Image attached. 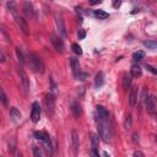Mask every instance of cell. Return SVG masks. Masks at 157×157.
Here are the masks:
<instances>
[{"mask_svg":"<svg viewBox=\"0 0 157 157\" xmlns=\"http://www.w3.org/2000/svg\"><path fill=\"white\" fill-rule=\"evenodd\" d=\"M96 124L98 128V132H100V136L102 138V140L104 142H109L110 138H112V124L109 119H101L98 116H96Z\"/></svg>","mask_w":157,"mask_h":157,"instance_id":"1","label":"cell"},{"mask_svg":"<svg viewBox=\"0 0 157 157\" xmlns=\"http://www.w3.org/2000/svg\"><path fill=\"white\" fill-rule=\"evenodd\" d=\"M8 5H9L11 12H12V16H14V18H15V22H16L17 27L20 28V31L24 33L25 36H30V27H28V25H27V21H26L24 17H22V16H20V14L16 11L14 3H8Z\"/></svg>","mask_w":157,"mask_h":157,"instance_id":"2","label":"cell"},{"mask_svg":"<svg viewBox=\"0 0 157 157\" xmlns=\"http://www.w3.org/2000/svg\"><path fill=\"white\" fill-rule=\"evenodd\" d=\"M28 63H30L31 69L34 73H39V74L44 73V63H43V59L38 54L36 53L28 54Z\"/></svg>","mask_w":157,"mask_h":157,"instance_id":"3","label":"cell"},{"mask_svg":"<svg viewBox=\"0 0 157 157\" xmlns=\"http://www.w3.org/2000/svg\"><path fill=\"white\" fill-rule=\"evenodd\" d=\"M44 106H46L47 113L49 116H53L54 110H55V96L52 95L51 92L47 93L46 96H44Z\"/></svg>","mask_w":157,"mask_h":157,"instance_id":"4","label":"cell"},{"mask_svg":"<svg viewBox=\"0 0 157 157\" xmlns=\"http://www.w3.org/2000/svg\"><path fill=\"white\" fill-rule=\"evenodd\" d=\"M55 25H57V28L59 31V37L60 38H66L68 36V32H66V27H65V22H64V18H63V15L61 14H55Z\"/></svg>","mask_w":157,"mask_h":157,"instance_id":"5","label":"cell"},{"mask_svg":"<svg viewBox=\"0 0 157 157\" xmlns=\"http://www.w3.org/2000/svg\"><path fill=\"white\" fill-rule=\"evenodd\" d=\"M51 42H52L53 47L55 48L57 52H59V53L64 52V42L59 36H57L54 33H51Z\"/></svg>","mask_w":157,"mask_h":157,"instance_id":"6","label":"cell"},{"mask_svg":"<svg viewBox=\"0 0 157 157\" xmlns=\"http://www.w3.org/2000/svg\"><path fill=\"white\" fill-rule=\"evenodd\" d=\"M41 106L38 102H33L32 104V112H31V120L33 123H38L41 119Z\"/></svg>","mask_w":157,"mask_h":157,"instance_id":"7","label":"cell"},{"mask_svg":"<svg viewBox=\"0 0 157 157\" xmlns=\"http://www.w3.org/2000/svg\"><path fill=\"white\" fill-rule=\"evenodd\" d=\"M79 146H80V141H79V134L76 130L71 131V150L74 156H77L79 152Z\"/></svg>","mask_w":157,"mask_h":157,"instance_id":"8","label":"cell"},{"mask_svg":"<svg viewBox=\"0 0 157 157\" xmlns=\"http://www.w3.org/2000/svg\"><path fill=\"white\" fill-rule=\"evenodd\" d=\"M146 109L149 112V114L155 116L156 109H157V104H156V100L153 96H149L146 98Z\"/></svg>","mask_w":157,"mask_h":157,"instance_id":"9","label":"cell"},{"mask_svg":"<svg viewBox=\"0 0 157 157\" xmlns=\"http://www.w3.org/2000/svg\"><path fill=\"white\" fill-rule=\"evenodd\" d=\"M18 75H20V79H21V82H22V87H24L25 92H28L30 90V79L27 76V74L24 71V69H18Z\"/></svg>","mask_w":157,"mask_h":157,"instance_id":"10","label":"cell"},{"mask_svg":"<svg viewBox=\"0 0 157 157\" xmlns=\"http://www.w3.org/2000/svg\"><path fill=\"white\" fill-rule=\"evenodd\" d=\"M22 10H24V14L27 18H33L34 17V9L32 3L30 2H25L24 5H22Z\"/></svg>","mask_w":157,"mask_h":157,"instance_id":"11","label":"cell"},{"mask_svg":"<svg viewBox=\"0 0 157 157\" xmlns=\"http://www.w3.org/2000/svg\"><path fill=\"white\" fill-rule=\"evenodd\" d=\"M138 97H139V88H138V86H134L130 91V95H129V104L131 107H134L136 104Z\"/></svg>","mask_w":157,"mask_h":157,"instance_id":"12","label":"cell"},{"mask_svg":"<svg viewBox=\"0 0 157 157\" xmlns=\"http://www.w3.org/2000/svg\"><path fill=\"white\" fill-rule=\"evenodd\" d=\"M70 65H71V70H73L74 77H77V75L80 74V63H79V59L70 58Z\"/></svg>","mask_w":157,"mask_h":157,"instance_id":"13","label":"cell"},{"mask_svg":"<svg viewBox=\"0 0 157 157\" xmlns=\"http://www.w3.org/2000/svg\"><path fill=\"white\" fill-rule=\"evenodd\" d=\"M34 138L41 140L43 144L44 142H51V138L47 132H44V131H34Z\"/></svg>","mask_w":157,"mask_h":157,"instance_id":"14","label":"cell"},{"mask_svg":"<svg viewBox=\"0 0 157 157\" xmlns=\"http://www.w3.org/2000/svg\"><path fill=\"white\" fill-rule=\"evenodd\" d=\"M96 112H97V116L101 119H109V113L106 110V108H103L102 106H97L96 107Z\"/></svg>","mask_w":157,"mask_h":157,"instance_id":"15","label":"cell"},{"mask_svg":"<svg viewBox=\"0 0 157 157\" xmlns=\"http://www.w3.org/2000/svg\"><path fill=\"white\" fill-rule=\"evenodd\" d=\"M91 152H98V136L91 134Z\"/></svg>","mask_w":157,"mask_h":157,"instance_id":"16","label":"cell"},{"mask_svg":"<svg viewBox=\"0 0 157 157\" xmlns=\"http://www.w3.org/2000/svg\"><path fill=\"white\" fill-rule=\"evenodd\" d=\"M103 83H104V75H103L102 71H100V73L96 75V77H95V87H96V88H100Z\"/></svg>","mask_w":157,"mask_h":157,"instance_id":"17","label":"cell"},{"mask_svg":"<svg viewBox=\"0 0 157 157\" xmlns=\"http://www.w3.org/2000/svg\"><path fill=\"white\" fill-rule=\"evenodd\" d=\"M130 74H131V77H140L142 71H141V68L139 65H132L131 69H130Z\"/></svg>","mask_w":157,"mask_h":157,"instance_id":"18","label":"cell"},{"mask_svg":"<svg viewBox=\"0 0 157 157\" xmlns=\"http://www.w3.org/2000/svg\"><path fill=\"white\" fill-rule=\"evenodd\" d=\"M71 112L75 118H79L81 114H82V109H81V106L79 103H73L71 106Z\"/></svg>","mask_w":157,"mask_h":157,"instance_id":"19","label":"cell"},{"mask_svg":"<svg viewBox=\"0 0 157 157\" xmlns=\"http://www.w3.org/2000/svg\"><path fill=\"white\" fill-rule=\"evenodd\" d=\"M15 52H16V55H17V59L21 64H25L26 63V57L24 55V53H22V49L20 47H16L15 48Z\"/></svg>","mask_w":157,"mask_h":157,"instance_id":"20","label":"cell"},{"mask_svg":"<svg viewBox=\"0 0 157 157\" xmlns=\"http://www.w3.org/2000/svg\"><path fill=\"white\" fill-rule=\"evenodd\" d=\"M10 116H11V118H12L14 120H18V119L21 118V113H20V110H18L16 107H12V108L10 109Z\"/></svg>","mask_w":157,"mask_h":157,"instance_id":"21","label":"cell"},{"mask_svg":"<svg viewBox=\"0 0 157 157\" xmlns=\"http://www.w3.org/2000/svg\"><path fill=\"white\" fill-rule=\"evenodd\" d=\"M49 85H51V87H49V88H51V93L55 96V95L58 93V85H57V82L54 81L53 77L49 79Z\"/></svg>","mask_w":157,"mask_h":157,"instance_id":"22","label":"cell"},{"mask_svg":"<svg viewBox=\"0 0 157 157\" xmlns=\"http://www.w3.org/2000/svg\"><path fill=\"white\" fill-rule=\"evenodd\" d=\"M93 15H95L97 18H100V20H104V18H107V17L109 16L108 12H106V11H103V10H95Z\"/></svg>","mask_w":157,"mask_h":157,"instance_id":"23","label":"cell"},{"mask_svg":"<svg viewBox=\"0 0 157 157\" xmlns=\"http://www.w3.org/2000/svg\"><path fill=\"white\" fill-rule=\"evenodd\" d=\"M144 58H145V53L142 51H138V52H135L132 54V59L135 61H141Z\"/></svg>","mask_w":157,"mask_h":157,"instance_id":"24","label":"cell"},{"mask_svg":"<svg viewBox=\"0 0 157 157\" xmlns=\"http://www.w3.org/2000/svg\"><path fill=\"white\" fill-rule=\"evenodd\" d=\"M144 46H145L146 48H149V49L155 51L156 47H157V43H156V41H145V42H144Z\"/></svg>","mask_w":157,"mask_h":157,"instance_id":"25","label":"cell"},{"mask_svg":"<svg viewBox=\"0 0 157 157\" xmlns=\"http://www.w3.org/2000/svg\"><path fill=\"white\" fill-rule=\"evenodd\" d=\"M131 126H132V117H131V114H128L125 118V122H124V128L130 129Z\"/></svg>","mask_w":157,"mask_h":157,"instance_id":"26","label":"cell"},{"mask_svg":"<svg viewBox=\"0 0 157 157\" xmlns=\"http://www.w3.org/2000/svg\"><path fill=\"white\" fill-rule=\"evenodd\" d=\"M0 102L3 103V106H8V97L3 88H0Z\"/></svg>","mask_w":157,"mask_h":157,"instance_id":"27","label":"cell"},{"mask_svg":"<svg viewBox=\"0 0 157 157\" xmlns=\"http://www.w3.org/2000/svg\"><path fill=\"white\" fill-rule=\"evenodd\" d=\"M131 86V76H125L123 79V87L124 90H128Z\"/></svg>","mask_w":157,"mask_h":157,"instance_id":"28","label":"cell"},{"mask_svg":"<svg viewBox=\"0 0 157 157\" xmlns=\"http://www.w3.org/2000/svg\"><path fill=\"white\" fill-rule=\"evenodd\" d=\"M9 151H10L11 153H15V152H16V141H15L14 138L9 141Z\"/></svg>","mask_w":157,"mask_h":157,"instance_id":"29","label":"cell"},{"mask_svg":"<svg viewBox=\"0 0 157 157\" xmlns=\"http://www.w3.org/2000/svg\"><path fill=\"white\" fill-rule=\"evenodd\" d=\"M71 48H73V51H74L75 54H77V55H81V54H82V49H81V47L79 46L77 43H74L73 46H71Z\"/></svg>","mask_w":157,"mask_h":157,"instance_id":"30","label":"cell"},{"mask_svg":"<svg viewBox=\"0 0 157 157\" xmlns=\"http://www.w3.org/2000/svg\"><path fill=\"white\" fill-rule=\"evenodd\" d=\"M32 151H33V157H43V155H42V150H41L38 146H33Z\"/></svg>","mask_w":157,"mask_h":157,"instance_id":"31","label":"cell"},{"mask_svg":"<svg viewBox=\"0 0 157 157\" xmlns=\"http://www.w3.org/2000/svg\"><path fill=\"white\" fill-rule=\"evenodd\" d=\"M145 68H146L149 71H151L153 75H156V74H157V71H156V69L153 68V66H151V65H147V64H146V65H145Z\"/></svg>","mask_w":157,"mask_h":157,"instance_id":"32","label":"cell"},{"mask_svg":"<svg viewBox=\"0 0 157 157\" xmlns=\"http://www.w3.org/2000/svg\"><path fill=\"white\" fill-rule=\"evenodd\" d=\"M77 36H79V39H83V38L86 37V32H85L83 30H80L79 33H77Z\"/></svg>","mask_w":157,"mask_h":157,"instance_id":"33","label":"cell"},{"mask_svg":"<svg viewBox=\"0 0 157 157\" xmlns=\"http://www.w3.org/2000/svg\"><path fill=\"white\" fill-rule=\"evenodd\" d=\"M132 157H145V155L141 152V151H135L132 155Z\"/></svg>","mask_w":157,"mask_h":157,"instance_id":"34","label":"cell"},{"mask_svg":"<svg viewBox=\"0 0 157 157\" xmlns=\"http://www.w3.org/2000/svg\"><path fill=\"white\" fill-rule=\"evenodd\" d=\"M120 5H122L120 0H114V2H113V6H114V8H119Z\"/></svg>","mask_w":157,"mask_h":157,"instance_id":"35","label":"cell"},{"mask_svg":"<svg viewBox=\"0 0 157 157\" xmlns=\"http://www.w3.org/2000/svg\"><path fill=\"white\" fill-rule=\"evenodd\" d=\"M132 141H134V142H138V141H139V135H138L136 132L132 134Z\"/></svg>","mask_w":157,"mask_h":157,"instance_id":"36","label":"cell"},{"mask_svg":"<svg viewBox=\"0 0 157 157\" xmlns=\"http://www.w3.org/2000/svg\"><path fill=\"white\" fill-rule=\"evenodd\" d=\"M86 77H87V74H81V73H80V74L77 75V79H80V80H85Z\"/></svg>","mask_w":157,"mask_h":157,"instance_id":"37","label":"cell"},{"mask_svg":"<svg viewBox=\"0 0 157 157\" xmlns=\"http://www.w3.org/2000/svg\"><path fill=\"white\" fill-rule=\"evenodd\" d=\"M4 61H5V57L2 52H0V63H4Z\"/></svg>","mask_w":157,"mask_h":157,"instance_id":"38","label":"cell"},{"mask_svg":"<svg viewBox=\"0 0 157 157\" xmlns=\"http://www.w3.org/2000/svg\"><path fill=\"white\" fill-rule=\"evenodd\" d=\"M101 0H93V2H91V5H96V4H100Z\"/></svg>","mask_w":157,"mask_h":157,"instance_id":"39","label":"cell"},{"mask_svg":"<svg viewBox=\"0 0 157 157\" xmlns=\"http://www.w3.org/2000/svg\"><path fill=\"white\" fill-rule=\"evenodd\" d=\"M103 156H104V157H110V156L108 155V152H103Z\"/></svg>","mask_w":157,"mask_h":157,"instance_id":"40","label":"cell"}]
</instances>
